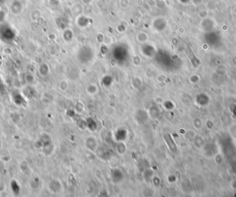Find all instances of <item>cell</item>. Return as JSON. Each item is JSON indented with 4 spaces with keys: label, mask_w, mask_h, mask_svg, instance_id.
I'll use <instances>...</instances> for the list:
<instances>
[{
    "label": "cell",
    "mask_w": 236,
    "mask_h": 197,
    "mask_svg": "<svg viewBox=\"0 0 236 197\" xmlns=\"http://www.w3.org/2000/svg\"><path fill=\"white\" fill-rule=\"evenodd\" d=\"M15 9H17V15L20 14L22 10V6L19 2L15 1L11 4V10L13 13L15 12Z\"/></svg>",
    "instance_id": "cell-1"
},
{
    "label": "cell",
    "mask_w": 236,
    "mask_h": 197,
    "mask_svg": "<svg viewBox=\"0 0 236 197\" xmlns=\"http://www.w3.org/2000/svg\"><path fill=\"white\" fill-rule=\"evenodd\" d=\"M137 39H138V40L140 41V42L146 41L148 40V35L147 33H144V32H142V31H141V32H140V33L138 34Z\"/></svg>",
    "instance_id": "cell-2"
},
{
    "label": "cell",
    "mask_w": 236,
    "mask_h": 197,
    "mask_svg": "<svg viewBox=\"0 0 236 197\" xmlns=\"http://www.w3.org/2000/svg\"><path fill=\"white\" fill-rule=\"evenodd\" d=\"M120 6L123 9H127L130 6L131 1L130 0H119Z\"/></svg>",
    "instance_id": "cell-3"
}]
</instances>
